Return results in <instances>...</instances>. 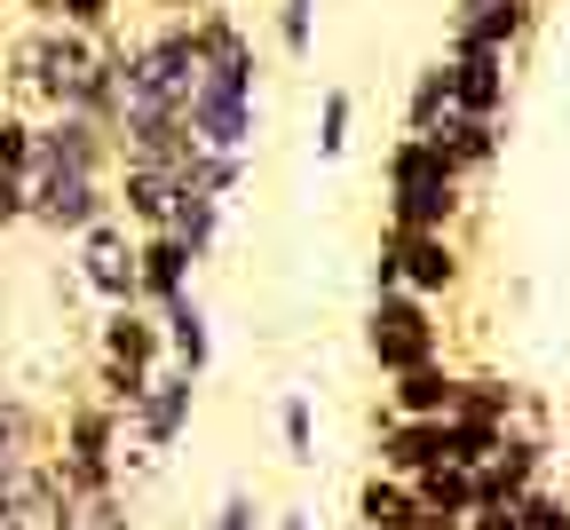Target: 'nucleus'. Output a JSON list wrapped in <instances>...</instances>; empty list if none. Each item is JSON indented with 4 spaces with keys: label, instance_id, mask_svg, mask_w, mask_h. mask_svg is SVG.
I'll use <instances>...</instances> for the list:
<instances>
[{
    "label": "nucleus",
    "instance_id": "6e6552de",
    "mask_svg": "<svg viewBox=\"0 0 570 530\" xmlns=\"http://www.w3.org/2000/svg\"><path fill=\"white\" fill-rule=\"evenodd\" d=\"M96 356L135 364V372H159V364H167L159 310H151V301H104V317H96Z\"/></svg>",
    "mask_w": 570,
    "mask_h": 530
},
{
    "label": "nucleus",
    "instance_id": "9b49d317",
    "mask_svg": "<svg viewBox=\"0 0 570 530\" xmlns=\"http://www.w3.org/2000/svg\"><path fill=\"white\" fill-rule=\"evenodd\" d=\"M452 396H460V372H452L444 356H428V364L389 372L381 412H396V420H444V412H452Z\"/></svg>",
    "mask_w": 570,
    "mask_h": 530
},
{
    "label": "nucleus",
    "instance_id": "4468645a",
    "mask_svg": "<svg viewBox=\"0 0 570 530\" xmlns=\"http://www.w3.org/2000/svg\"><path fill=\"white\" fill-rule=\"evenodd\" d=\"M190 246L175 238V230H135V301H151V310H159V301H175L183 285H190Z\"/></svg>",
    "mask_w": 570,
    "mask_h": 530
},
{
    "label": "nucleus",
    "instance_id": "1a4fd4ad",
    "mask_svg": "<svg viewBox=\"0 0 570 530\" xmlns=\"http://www.w3.org/2000/svg\"><path fill=\"white\" fill-rule=\"evenodd\" d=\"M175 167H159V159H119L111 167V214L127 222V230H167L175 222Z\"/></svg>",
    "mask_w": 570,
    "mask_h": 530
},
{
    "label": "nucleus",
    "instance_id": "aec40b11",
    "mask_svg": "<svg viewBox=\"0 0 570 530\" xmlns=\"http://www.w3.org/2000/svg\"><path fill=\"white\" fill-rule=\"evenodd\" d=\"M444 119H460V104H452L444 63H428V71H412V96H404V135H436Z\"/></svg>",
    "mask_w": 570,
    "mask_h": 530
},
{
    "label": "nucleus",
    "instance_id": "f3484780",
    "mask_svg": "<svg viewBox=\"0 0 570 530\" xmlns=\"http://www.w3.org/2000/svg\"><path fill=\"white\" fill-rule=\"evenodd\" d=\"M412 522H420V491H412L404 475L373 468L365 483H356V499H348V530H412Z\"/></svg>",
    "mask_w": 570,
    "mask_h": 530
},
{
    "label": "nucleus",
    "instance_id": "393cba45",
    "mask_svg": "<svg viewBox=\"0 0 570 530\" xmlns=\"http://www.w3.org/2000/svg\"><path fill=\"white\" fill-rule=\"evenodd\" d=\"M32 159H40V119L0 104V175H32Z\"/></svg>",
    "mask_w": 570,
    "mask_h": 530
},
{
    "label": "nucleus",
    "instance_id": "f704fd0d",
    "mask_svg": "<svg viewBox=\"0 0 570 530\" xmlns=\"http://www.w3.org/2000/svg\"><path fill=\"white\" fill-rule=\"evenodd\" d=\"M412 530H468V514H436V507H420V522Z\"/></svg>",
    "mask_w": 570,
    "mask_h": 530
},
{
    "label": "nucleus",
    "instance_id": "c756f323",
    "mask_svg": "<svg viewBox=\"0 0 570 530\" xmlns=\"http://www.w3.org/2000/svg\"><path fill=\"white\" fill-rule=\"evenodd\" d=\"M56 9H63L71 32H111V24L127 17V0H56Z\"/></svg>",
    "mask_w": 570,
    "mask_h": 530
},
{
    "label": "nucleus",
    "instance_id": "e433bc0d",
    "mask_svg": "<svg viewBox=\"0 0 570 530\" xmlns=\"http://www.w3.org/2000/svg\"><path fill=\"white\" fill-rule=\"evenodd\" d=\"M277 530H309V507H277Z\"/></svg>",
    "mask_w": 570,
    "mask_h": 530
},
{
    "label": "nucleus",
    "instance_id": "7ed1b4c3",
    "mask_svg": "<svg viewBox=\"0 0 570 530\" xmlns=\"http://www.w3.org/2000/svg\"><path fill=\"white\" fill-rule=\"evenodd\" d=\"M111 214V175H88V167H32L24 175V222L48 238H80L88 222Z\"/></svg>",
    "mask_w": 570,
    "mask_h": 530
},
{
    "label": "nucleus",
    "instance_id": "c9c22d12",
    "mask_svg": "<svg viewBox=\"0 0 570 530\" xmlns=\"http://www.w3.org/2000/svg\"><path fill=\"white\" fill-rule=\"evenodd\" d=\"M142 9H151V17H198L206 0H142Z\"/></svg>",
    "mask_w": 570,
    "mask_h": 530
},
{
    "label": "nucleus",
    "instance_id": "bb28decb",
    "mask_svg": "<svg viewBox=\"0 0 570 530\" xmlns=\"http://www.w3.org/2000/svg\"><path fill=\"white\" fill-rule=\"evenodd\" d=\"M151 389V372H135V364H111V356H96V396L111 404V412H135V396Z\"/></svg>",
    "mask_w": 570,
    "mask_h": 530
},
{
    "label": "nucleus",
    "instance_id": "a211bd4d",
    "mask_svg": "<svg viewBox=\"0 0 570 530\" xmlns=\"http://www.w3.org/2000/svg\"><path fill=\"white\" fill-rule=\"evenodd\" d=\"M48 435H56V420H48L32 396L0 389V475H9V468H24V460H40V451H48Z\"/></svg>",
    "mask_w": 570,
    "mask_h": 530
},
{
    "label": "nucleus",
    "instance_id": "c85d7f7f",
    "mask_svg": "<svg viewBox=\"0 0 570 530\" xmlns=\"http://www.w3.org/2000/svg\"><path fill=\"white\" fill-rule=\"evenodd\" d=\"M515 514H523V530H570V499L562 491H539V483L515 499Z\"/></svg>",
    "mask_w": 570,
    "mask_h": 530
},
{
    "label": "nucleus",
    "instance_id": "ddd939ff",
    "mask_svg": "<svg viewBox=\"0 0 570 530\" xmlns=\"http://www.w3.org/2000/svg\"><path fill=\"white\" fill-rule=\"evenodd\" d=\"M373 451H381L389 475L412 483L420 468L444 460V420H396V412H373Z\"/></svg>",
    "mask_w": 570,
    "mask_h": 530
},
{
    "label": "nucleus",
    "instance_id": "423d86ee",
    "mask_svg": "<svg viewBox=\"0 0 570 530\" xmlns=\"http://www.w3.org/2000/svg\"><path fill=\"white\" fill-rule=\"evenodd\" d=\"M71 277H80V293H96V301H135V230L119 214L88 222V230L71 238Z\"/></svg>",
    "mask_w": 570,
    "mask_h": 530
},
{
    "label": "nucleus",
    "instance_id": "dca6fc26",
    "mask_svg": "<svg viewBox=\"0 0 570 530\" xmlns=\"http://www.w3.org/2000/svg\"><path fill=\"white\" fill-rule=\"evenodd\" d=\"M428 143H436V159L460 175V183H483L491 167H499V150H508V135H499V119H444L436 135H428Z\"/></svg>",
    "mask_w": 570,
    "mask_h": 530
},
{
    "label": "nucleus",
    "instance_id": "9d476101",
    "mask_svg": "<svg viewBox=\"0 0 570 530\" xmlns=\"http://www.w3.org/2000/svg\"><path fill=\"white\" fill-rule=\"evenodd\" d=\"M444 80H452V104L468 119H499L508 111V48H452Z\"/></svg>",
    "mask_w": 570,
    "mask_h": 530
},
{
    "label": "nucleus",
    "instance_id": "72a5a7b5",
    "mask_svg": "<svg viewBox=\"0 0 570 530\" xmlns=\"http://www.w3.org/2000/svg\"><path fill=\"white\" fill-rule=\"evenodd\" d=\"M17 9H24V24H63V9H56V0H17Z\"/></svg>",
    "mask_w": 570,
    "mask_h": 530
},
{
    "label": "nucleus",
    "instance_id": "2eb2a0df",
    "mask_svg": "<svg viewBox=\"0 0 570 530\" xmlns=\"http://www.w3.org/2000/svg\"><path fill=\"white\" fill-rule=\"evenodd\" d=\"M159 333H167V364H183L190 381L214 372V325H206V301L183 285L175 301H159Z\"/></svg>",
    "mask_w": 570,
    "mask_h": 530
},
{
    "label": "nucleus",
    "instance_id": "0eeeda50",
    "mask_svg": "<svg viewBox=\"0 0 570 530\" xmlns=\"http://www.w3.org/2000/svg\"><path fill=\"white\" fill-rule=\"evenodd\" d=\"M40 159L48 167H88V175H111L119 167V143H111V127L104 119H88V111H40ZM32 159V167H40Z\"/></svg>",
    "mask_w": 570,
    "mask_h": 530
},
{
    "label": "nucleus",
    "instance_id": "cd10ccee",
    "mask_svg": "<svg viewBox=\"0 0 570 530\" xmlns=\"http://www.w3.org/2000/svg\"><path fill=\"white\" fill-rule=\"evenodd\" d=\"M80 530H135V491H127V483H111V491L80 499Z\"/></svg>",
    "mask_w": 570,
    "mask_h": 530
},
{
    "label": "nucleus",
    "instance_id": "a878e982",
    "mask_svg": "<svg viewBox=\"0 0 570 530\" xmlns=\"http://www.w3.org/2000/svg\"><path fill=\"white\" fill-rule=\"evenodd\" d=\"M348 127H356V96H348V88H325V104H317V135H309V150H317L325 167L348 150Z\"/></svg>",
    "mask_w": 570,
    "mask_h": 530
},
{
    "label": "nucleus",
    "instance_id": "5701e85b",
    "mask_svg": "<svg viewBox=\"0 0 570 530\" xmlns=\"http://www.w3.org/2000/svg\"><path fill=\"white\" fill-rule=\"evenodd\" d=\"M269 24H277L285 63H309L317 56V0H269Z\"/></svg>",
    "mask_w": 570,
    "mask_h": 530
},
{
    "label": "nucleus",
    "instance_id": "6ab92c4d",
    "mask_svg": "<svg viewBox=\"0 0 570 530\" xmlns=\"http://www.w3.org/2000/svg\"><path fill=\"white\" fill-rule=\"evenodd\" d=\"M223 222H230V198H214V190H198V183L175 190V222H167V230L190 246V262H214V246H223Z\"/></svg>",
    "mask_w": 570,
    "mask_h": 530
},
{
    "label": "nucleus",
    "instance_id": "f03ea898",
    "mask_svg": "<svg viewBox=\"0 0 570 530\" xmlns=\"http://www.w3.org/2000/svg\"><path fill=\"white\" fill-rule=\"evenodd\" d=\"M119 443H127V412H111L104 396H71L56 435H48V460L71 483V499H96L119 483Z\"/></svg>",
    "mask_w": 570,
    "mask_h": 530
},
{
    "label": "nucleus",
    "instance_id": "7c9ffc66",
    "mask_svg": "<svg viewBox=\"0 0 570 530\" xmlns=\"http://www.w3.org/2000/svg\"><path fill=\"white\" fill-rule=\"evenodd\" d=\"M206 530H262L254 491H223V507H214V522H206Z\"/></svg>",
    "mask_w": 570,
    "mask_h": 530
},
{
    "label": "nucleus",
    "instance_id": "39448f33",
    "mask_svg": "<svg viewBox=\"0 0 570 530\" xmlns=\"http://www.w3.org/2000/svg\"><path fill=\"white\" fill-rule=\"evenodd\" d=\"M381 254L396 262V285L420 293V301H444V293H460V277H468V254H460L452 230H389Z\"/></svg>",
    "mask_w": 570,
    "mask_h": 530
},
{
    "label": "nucleus",
    "instance_id": "f8f14e48",
    "mask_svg": "<svg viewBox=\"0 0 570 530\" xmlns=\"http://www.w3.org/2000/svg\"><path fill=\"white\" fill-rule=\"evenodd\" d=\"M531 17H539V0H460L452 9V48H508L515 56Z\"/></svg>",
    "mask_w": 570,
    "mask_h": 530
},
{
    "label": "nucleus",
    "instance_id": "412c9836",
    "mask_svg": "<svg viewBox=\"0 0 570 530\" xmlns=\"http://www.w3.org/2000/svg\"><path fill=\"white\" fill-rule=\"evenodd\" d=\"M412 491H420V507H436V514H475V468H460V460L420 468Z\"/></svg>",
    "mask_w": 570,
    "mask_h": 530
},
{
    "label": "nucleus",
    "instance_id": "2f4dec72",
    "mask_svg": "<svg viewBox=\"0 0 570 530\" xmlns=\"http://www.w3.org/2000/svg\"><path fill=\"white\" fill-rule=\"evenodd\" d=\"M24 222V175H0V230Z\"/></svg>",
    "mask_w": 570,
    "mask_h": 530
},
{
    "label": "nucleus",
    "instance_id": "20e7f679",
    "mask_svg": "<svg viewBox=\"0 0 570 530\" xmlns=\"http://www.w3.org/2000/svg\"><path fill=\"white\" fill-rule=\"evenodd\" d=\"M365 356L381 372H404V364H428V356H444V325H436V301H420L404 285L373 293V310H365Z\"/></svg>",
    "mask_w": 570,
    "mask_h": 530
},
{
    "label": "nucleus",
    "instance_id": "473e14b6",
    "mask_svg": "<svg viewBox=\"0 0 570 530\" xmlns=\"http://www.w3.org/2000/svg\"><path fill=\"white\" fill-rule=\"evenodd\" d=\"M468 530H523V514H515V507H475Z\"/></svg>",
    "mask_w": 570,
    "mask_h": 530
},
{
    "label": "nucleus",
    "instance_id": "4be33fe9",
    "mask_svg": "<svg viewBox=\"0 0 570 530\" xmlns=\"http://www.w3.org/2000/svg\"><path fill=\"white\" fill-rule=\"evenodd\" d=\"M277 443H285V460H294V468H317V404L302 389L277 396Z\"/></svg>",
    "mask_w": 570,
    "mask_h": 530
},
{
    "label": "nucleus",
    "instance_id": "b1692460",
    "mask_svg": "<svg viewBox=\"0 0 570 530\" xmlns=\"http://www.w3.org/2000/svg\"><path fill=\"white\" fill-rule=\"evenodd\" d=\"M452 412H468V420H508V412H515V381H499V372H460Z\"/></svg>",
    "mask_w": 570,
    "mask_h": 530
},
{
    "label": "nucleus",
    "instance_id": "f257e3e1",
    "mask_svg": "<svg viewBox=\"0 0 570 530\" xmlns=\"http://www.w3.org/2000/svg\"><path fill=\"white\" fill-rule=\"evenodd\" d=\"M381 206H389V230H452L460 206H468V183L436 159L428 135H396L389 159H381Z\"/></svg>",
    "mask_w": 570,
    "mask_h": 530
}]
</instances>
